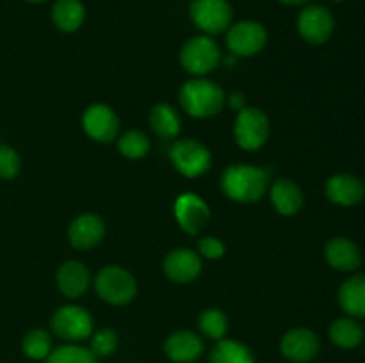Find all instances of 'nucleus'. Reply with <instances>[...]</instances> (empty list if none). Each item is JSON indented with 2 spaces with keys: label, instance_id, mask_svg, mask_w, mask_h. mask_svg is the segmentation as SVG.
Masks as SVG:
<instances>
[{
  "label": "nucleus",
  "instance_id": "26",
  "mask_svg": "<svg viewBox=\"0 0 365 363\" xmlns=\"http://www.w3.org/2000/svg\"><path fill=\"white\" fill-rule=\"evenodd\" d=\"M45 363H98L96 356L93 354L91 349L82 347L77 344L59 345L52 349L48 356L45 358Z\"/></svg>",
  "mask_w": 365,
  "mask_h": 363
},
{
  "label": "nucleus",
  "instance_id": "4",
  "mask_svg": "<svg viewBox=\"0 0 365 363\" xmlns=\"http://www.w3.org/2000/svg\"><path fill=\"white\" fill-rule=\"evenodd\" d=\"M220 46L209 36H196L191 38L180 52V63L189 73L205 75L220 64Z\"/></svg>",
  "mask_w": 365,
  "mask_h": 363
},
{
  "label": "nucleus",
  "instance_id": "6",
  "mask_svg": "<svg viewBox=\"0 0 365 363\" xmlns=\"http://www.w3.org/2000/svg\"><path fill=\"white\" fill-rule=\"evenodd\" d=\"M52 331L66 342H81L93 335V317L81 306H61L50 319Z\"/></svg>",
  "mask_w": 365,
  "mask_h": 363
},
{
  "label": "nucleus",
  "instance_id": "13",
  "mask_svg": "<svg viewBox=\"0 0 365 363\" xmlns=\"http://www.w3.org/2000/svg\"><path fill=\"white\" fill-rule=\"evenodd\" d=\"M175 217H177L182 230L196 235L209 223L210 210L209 205L200 196L185 192V194L178 196V199L175 201Z\"/></svg>",
  "mask_w": 365,
  "mask_h": 363
},
{
  "label": "nucleus",
  "instance_id": "12",
  "mask_svg": "<svg viewBox=\"0 0 365 363\" xmlns=\"http://www.w3.org/2000/svg\"><path fill=\"white\" fill-rule=\"evenodd\" d=\"M82 125H84L86 134L100 142L113 141L120 132V120L116 112L103 103L89 107L82 117Z\"/></svg>",
  "mask_w": 365,
  "mask_h": 363
},
{
  "label": "nucleus",
  "instance_id": "1",
  "mask_svg": "<svg viewBox=\"0 0 365 363\" xmlns=\"http://www.w3.org/2000/svg\"><path fill=\"white\" fill-rule=\"evenodd\" d=\"M269 173L262 167L235 164L221 177V189L230 199L239 203L259 201L267 191Z\"/></svg>",
  "mask_w": 365,
  "mask_h": 363
},
{
  "label": "nucleus",
  "instance_id": "7",
  "mask_svg": "<svg viewBox=\"0 0 365 363\" xmlns=\"http://www.w3.org/2000/svg\"><path fill=\"white\" fill-rule=\"evenodd\" d=\"M235 142L245 149H259L269 137V120L260 109L239 110L234 127Z\"/></svg>",
  "mask_w": 365,
  "mask_h": 363
},
{
  "label": "nucleus",
  "instance_id": "21",
  "mask_svg": "<svg viewBox=\"0 0 365 363\" xmlns=\"http://www.w3.org/2000/svg\"><path fill=\"white\" fill-rule=\"evenodd\" d=\"M339 302L348 315L365 319V273L355 274L341 285Z\"/></svg>",
  "mask_w": 365,
  "mask_h": 363
},
{
  "label": "nucleus",
  "instance_id": "8",
  "mask_svg": "<svg viewBox=\"0 0 365 363\" xmlns=\"http://www.w3.org/2000/svg\"><path fill=\"white\" fill-rule=\"evenodd\" d=\"M191 20L207 34H221L230 27L232 7L227 0H192Z\"/></svg>",
  "mask_w": 365,
  "mask_h": 363
},
{
  "label": "nucleus",
  "instance_id": "31",
  "mask_svg": "<svg viewBox=\"0 0 365 363\" xmlns=\"http://www.w3.org/2000/svg\"><path fill=\"white\" fill-rule=\"evenodd\" d=\"M20 157L14 152L11 146L0 144V178L4 180H11L20 171Z\"/></svg>",
  "mask_w": 365,
  "mask_h": 363
},
{
  "label": "nucleus",
  "instance_id": "19",
  "mask_svg": "<svg viewBox=\"0 0 365 363\" xmlns=\"http://www.w3.org/2000/svg\"><path fill=\"white\" fill-rule=\"evenodd\" d=\"M89 281H91V276H89L88 267L77 260H68L57 270V287L70 299L81 298L88 290Z\"/></svg>",
  "mask_w": 365,
  "mask_h": 363
},
{
  "label": "nucleus",
  "instance_id": "36",
  "mask_svg": "<svg viewBox=\"0 0 365 363\" xmlns=\"http://www.w3.org/2000/svg\"><path fill=\"white\" fill-rule=\"evenodd\" d=\"M331 2H344V0H331Z\"/></svg>",
  "mask_w": 365,
  "mask_h": 363
},
{
  "label": "nucleus",
  "instance_id": "33",
  "mask_svg": "<svg viewBox=\"0 0 365 363\" xmlns=\"http://www.w3.org/2000/svg\"><path fill=\"white\" fill-rule=\"evenodd\" d=\"M228 105L235 110H242L245 109V96L241 93H234V95L228 96Z\"/></svg>",
  "mask_w": 365,
  "mask_h": 363
},
{
  "label": "nucleus",
  "instance_id": "20",
  "mask_svg": "<svg viewBox=\"0 0 365 363\" xmlns=\"http://www.w3.org/2000/svg\"><path fill=\"white\" fill-rule=\"evenodd\" d=\"M271 201L282 216H294L303 206V192L289 178H280L271 187Z\"/></svg>",
  "mask_w": 365,
  "mask_h": 363
},
{
  "label": "nucleus",
  "instance_id": "14",
  "mask_svg": "<svg viewBox=\"0 0 365 363\" xmlns=\"http://www.w3.org/2000/svg\"><path fill=\"white\" fill-rule=\"evenodd\" d=\"M164 273L175 283H189L202 273V260L192 249H173L164 258Z\"/></svg>",
  "mask_w": 365,
  "mask_h": 363
},
{
  "label": "nucleus",
  "instance_id": "18",
  "mask_svg": "<svg viewBox=\"0 0 365 363\" xmlns=\"http://www.w3.org/2000/svg\"><path fill=\"white\" fill-rule=\"evenodd\" d=\"M324 256L328 263L337 270H355L362 263L360 248L348 237H335L324 248Z\"/></svg>",
  "mask_w": 365,
  "mask_h": 363
},
{
  "label": "nucleus",
  "instance_id": "10",
  "mask_svg": "<svg viewBox=\"0 0 365 363\" xmlns=\"http://www.w3.org/2000/svg\"><path fill=\"white\" fill-rule=\"evenodd\" d=\"M227 43L234 56H255L266 46L267 32L259 21H239V23L232 25L230 31H228Z\"/></svg>",
  "mask_w": 365,
  "mask_h": 363
},
{
  "label": "nucleus",
  "instance_id": "2",
  "mask_svg": "<svg viewBox=\"0 0 365 363\" xmlns=\"http://www.w3.org/2000/svg\"><path fill=\"white\" fill-rule=\"evenodd\" d=\"M180 105L195 117L216 116L225 105V93L216 82L195 78L182 85Z\"/></svg>",
  "mask_w": 365,
  "mask_h": 363
},
{
  "label": "nucleus",
  "instance_id": "9",
  "mask_svg": "<svg viewBox=\"0 0 365 363\" xmlns=\"http://www.w3.org/2000/svg\"><path fill=\"white\" fill-rule=\"evenodd\" d=\"M335 28V18L324 6H307L299 13L298 31L302 38L310 45H323L331 38Z\"/></svg>",
  "mask_w": 365,
  "mask_h": 363
},
{
  "label": "nucleus",
  "instance_id": "34",
  "mask_svg": "<svg viewBox=\"0 0 365 363\" xmlns=\"http://www.w3.org/2000/svg\"><path fill=\"white\" fill-rule=\"evenodd\" d=\"M282 4H287V6H302V4H307L309 0H278Z\"/></svg>",
  "mask_w": 365,
  "mask_h": 363
},
{
  "label": "nucleus",
  "instance_id": "35",
  "mask_svg": "<svg viewBox=\"0 0 365 363\" xmlns=\"http://www.w3.org/2000/svg\"><path fill=\"white\" fill-rule=\"evenodd\" d=\"M27 2H32V4H39V2H45V0H27Z\"/></svg>",
  "mask_w": 365,
  "mask_h": 363
},
{
  "label": "nucleus",
  "instance_id": "25",
  "mask_svg": "<svg viewBox=\"0 0 365 363\" xmlns=\"http://www.w3.org/2000/svg\"><path fill=\"white\" fill-rule=\"evenodd\" d=\"M150 125L159 137L171 139L180 132V116L171 105L159 103L150 112Z\"/></svg>",
  "mask_w": 365,
  "mask_h": 363
},
{
  "label": "nucleus",
  "instance_id": "15",
  "mask_svg": "<svg viewBox=\"0 0 365 363\" xmlns=\"http://www.w3.org/2000/svg\"><path fill=\"white\" fill-rule=\"evenodd\" d=\"M324 192L330 201L342 206H353L365 198V184L353 174H335L328 178Z\"/></svg>",
  "mask_w": 365,
  "mask_h": 363
},
{
  "label": "nucleus",
  "instance_id": "28",
  "mask_svg": "<svg viewBox=\"0 0 365 363\" xmlns=\"http://www.w3.org/2000/svg\"><path fill=\"white\" fill-rule=\"evenodd\" d=\"M198 326L207 338H212V340L217 342L227 335L228 319L221 310L209 308L200 315Z\"/></svg>",
  "mask_w": 365,
  "mask_h": 363
},
{
  "label": "nucleus",
  "instance_id": "29",
  "mask_svg": "<svg viewBox=\"0 0 365 363\" xmlns=\"http://www.w3.org/2000/svg\"><path fill=\"white\" fill-rule=\"evenodd\" d=\"M118 148H120L121 155H125L127 159H141L148 153L150 139L143 132L130 130L121 135L118 141Z\"/></svg>",
  "mask_w": 365,
  "mask_h": 363
},
{
  "label": "nucleus",
  "instance_id": "23",
  "mask_svg": "<svg viewBox=\"0 0 365 363\" xmlns=\"http://www.w3.org/2000/svg\"><path fill=\"white\" fill-rule=\"evenodd\" d=\"M328 333H330V340L342 349H355L364 340V330L355 319H349V317L334 320Z\"/></svg>",
  "mask_w": 365,
  "mask_h": 363
},
{
  "label": "nucleus",
  "instance_id": "16",
  "mask_svg": "<svg viewBox=\"0 0 365 363\" xmlns=\"http://www.w3.org/2000/svg\"><path fill=\"white\" fill-rule=\"evenodd\" d=\"M164 352L175 363H192L202 356L203 342L192 331H175L168 337L166 344H164Z\"/></svg>",
  "mask_w": 365,
  "mask_h": 363
},
{
  "label": "nucleus",
  "instance_id": "30",
  "mask_svg": "<svg viewBox=\"0 0 365 363\" xmlns=\"http://www.w3.org/2000/svg\"><path fill=\"white\" fill-rule=\"evenodd\" d=\"M118 347V335L114 330H100L91 335V351L95 356H109L116 351Z\"/></svg>",
  "mask_w": 365,
  "mask_h": 363
},
{
  "label": "nucleus",
  "instance_id": "27",
  "mask_svg": "<svg viewBox=\"0 0 365 363\" xmlns=\"http://www.w3.org/2000/svg\"><path fill=\"white\" fill-rule=\"evenodd\" d=\"M21 351L31 359H45L52 352V337L45 330H32L21 340Z\"/></svg>",
  "mask_w": 365,
  "mask_h": 363
},
{
  "label": "nucleus",
  "instance_id": "22",
  "mask_svg": "<svg viewBox=\"0 0 365 363\" xmlns=\"http://www.w3.org/2000/svg\"><path fill=\"white\" fill-rule=\"evenodd\" d=\"M86 9L81 0H57L52 9V20L63 32H73L82 25Z\"/></svg>",
  "mask_w": 365,
  "mask_h": 363
},
{
  "label": "nucleus",
  "instance_id": "5",
  "mask_svg": "<svg viewBox=\"0 0 365 363\" xmlns=\"http://www.w3.org/2000/svg\"><path fill=\"white\" fill-rule=\"evenodd\" d=\"M170 157L178 173L187 178L200 177L212 164V157H210L207 146L195 139H182V141L175 142L170 149Z\"/></svg>",
  "mask_w": 365,
  "mask_h": 363
},
{
  "label": "nucleus",
  "instance_id": "17",
  "mask_svg": "<svg viewBox=\"0 0 365 363\" xmlns=\"http://www.w3.org/2000/svg\"><path fill=\"white\" fill-rule=\"evenodd\" d=\"M103 233H106L103 221L95 214H84V216L77 217L68 230L71 246L77 249L95 248L102 241Z\"/></svg>",
  "mask_w": 365,
  "mask_h": 363
},
{
  "label": "nucleus",
  "instance_id": "24",
  "mask_svg": "<svg viewBox=\"0 0 365 363\" xmlns=\"http://www.w3.org/2000/svg\"><path fill=\"white\" fill-rule=\"evenodd\" d=\"M209 363H255V358L241 342L221 338L210 351Z\"/></svg>",
  "mask_w": 365,
  "mask_h": 363
},
{
  "label": "nucleus",
  "instance_id": "11",
  "mask_svg": "<svg viewBox=\"0 0 365 363\" xmlns=\"http://www.w3.org/2000/svg\"><path fill=\"white\" fill-rule=\"evenodd\" d=\"M321 342L314 331L307 327H294L287 331L280 342L282 354L294 363H309L319 354Z\"/></svg>",
  "mask_w": 365,
  "mask_h": 363
},
{
  "label": "nucleus",
  "instance_id": "32",
  "mask_svg": "<svg viewBox=\"0 0 365 363\" xmlns=\"http://www.w3.org/2000/svg\"><path fill=\"white\" fill-rule=\"evenodd\" d=\"M198 249L203 256L214 260L221 258L225 255V244L221 241H217L216 237H205L198 242Z\"/></svg>",
  "mask_w": 365,
  "mask_h": 363
},
{
  "label": "nucleus",
  "instance_id": "3",
  "mask_svg": "<svg viewBox=\"0 0 365 363\" xmlns=\"http://www.w3.org/2000/svg\"><path fill=\"white\" fill-rule=\"evenodd\" d=\"M96 292L110 305H127L135 295V280L128 270L118 265H107L96 274Z\"/></svg>",
  "mask_w": 365,
  "mask_h": 363
}]
</instances>
